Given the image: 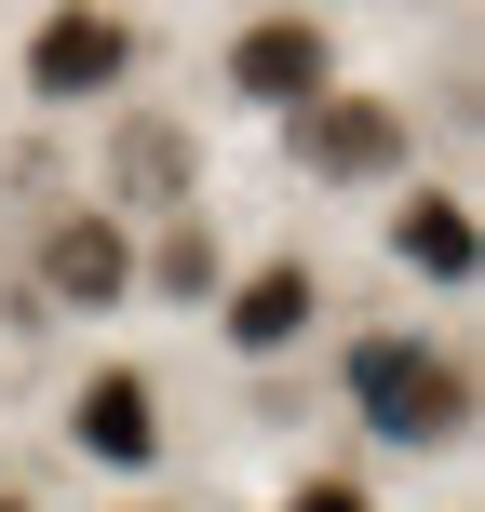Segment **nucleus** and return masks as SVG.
Segmentation results:
<instances>
[{
	"instance_id": "4",
	"label": "nucleus",
	"mask_w": 485,
	"mask_h": 512,
	"mask_svg": "<svg viewBox=\"0 0 485 512\" xmlns=\"http://www.w3.org/2000/svg\"><path fill=\"white\" fill-rule=\"evenodd\" d=\"M135 81V27L108 14V0H68V14H41V41H27V95L41 108H95Z\"/></svg>"
},
{
	"instance_id": "12",
	"label": "nucleus",
	"mask_w": 485,
	"mask_h": 512,
	"mask_svg": "<svg viewBox=\"0 0 485 512\" xmlns=\"http://www.w3.org/2000/svg\"><path fill=\"white\" fill-rule=\"evenodd\" d=\"M0 512H27V499H0Z\"/></svg>"
},
{
	"instance_id": "7",
	"label": "nucleus",
	"mask_w": 485,
	"mask_h": 512,
	"mask_svg": "<svg viewBox=\"0 0 485 512\" xmlns=\"http://www.w3.org/2000/svg\"><path fill=\"white\" fill-rule=\"evenodd\" d=\"M68 445H81V459H108V472H149V459H162V391L135 378V364L81 378V405H68Z\"/></svg>"
},
{
	"instance_id": "10",
	"label": "nucleus",
	"mask_w": 485,
	"mask_h": 512,
	"mask_svg": "<svg viewBox=\"0 0 485 512\" xmlns=\"http://www.w3.org/2000/svg\"><path fill=\"white\" fill-rule=\"evenodd\" d=\"M216 270H230V256H216V216H203V203L162 216V243L135 256V283H149V297H216Z\"/></svg>"
},
{
	"instance_id": "1",
	"label": "nucleus",
	"mask_w": 485,
	"mask_h": 512,
	"mask_svg": "<svg viewBox=\"0 0 485 512\" xmlns=\"http://www.w3.org/2000/svg\"><path fill=\"white\" fill-rule=\"evenodd\" d=\"M351 418H364L378 445L445 459V445L472 432V364L432 351V337H364V351H351Z\"/></svg>"
},
{
	"instance_id": "6",
	"label": "nucleus",
	"mask_w": 485,
	"mask_h": 512,
	"mask_svg": "<svg viewBox=\"0 0 485 512\" xmlns=\"http://www.w3.org/2000/svg\"><path fill=\"white\" fill-rule=\"evenodd\" d=\"M324 81H337V41L310 14H256L230 41V95L243 108H297V95H324Z\"/></svg>"
},
{
	"instance_id": "2",
	"label": "nucleus",
	"mask_w": 485,
	"mask_h": 512,
	"mask_svg": "<svg viewBox=\"0 0 485 512\" xmlns=\"http://www.w3.org/2000/svg\"><path fill=\"white\" fill-rule=\"evenodd\" d=\"M283 122H297V162H310L324 189L405 176V108H391V95H337V81H324V95H297Z\"/></svg>"
},
{
	"instance_id": "13",
	"label": "nucleus",
	"mask_w": 485,
	"mask_h": 512,
	"mask_svg": "<svg viewBox=\"0 0 485 512\" xmlns=\"http://www.w3.org/2000/svg\"><path fill=\"white\" fill-rule=\"evenodd\" d=\"M135 512H162V499H135Z\"/></svg>"
},
{
	"instance_id": "9",
	"label": "nucleus",
	"mask_w": 485,
	"mask_h": 512,
	"mask_svg": "<svg viewBox=\"0 0 485 512\" xmlns=\"http://www.w3.org/2000/svg\"><path fill=\"white\" fill-rule=\"evenodd\" d=\"M391 256L432 283H472V203L459 189H418V203H391Z\"/></svg>"
},
{
	"instance_id": "5",
	"label": "nucleus",
	"mask_w": 485,
	"mask_h": 512,
	"mask_svg": "<svg viewBox=\"0 0 485 512\" xmlns=\"http://www.w3.org/2000/svg\"><path fill=\"white\" fill-rule=\"evenodd\" d=\"M135 297V243H122V216L108 203H68L41 230V310H122Z\"/></svg>"
},
{
	"instance_id": "3",
	"label": "nucleus",
	"mask_w": 485,
	"mask_h": 512,
	"mask_svg": "<svg viewBox=\"0 0 485 512\" xmlns=\"http://www.w3.org/2000/svg\"><path fill=\"white\" fill-rule=\"evenodd\" d=\"M203 203V135L176 108H122L108 122V216H189Z\"/></svg>"
},
{
	"instance_id": "11",
	"label": "nucleus",
	"mask_w": 485,
	"mask_h": 512,
	"mask_svg": "<svg viewBox=\"0 0 485 512\" xmlns=\"http://www.w3.org/2000/svg\"><path fill=\"white\" fill-rule=\"evenodd\" d=\"M283 512H378V499H364L351 472H310V486H283Z\"/></svg>"
},
{
	"instance_id": "8",
	"label": "nucleus",
	"mask_w": 485,
	"mask_h": 512,
	"mask_svg": "<svg viewBox=\"0 0 485 512\" xmlns=\"http://www.w3.org/2000/svg\"><path fill=\"white\" fill-rule=\"evenodd\" d=\"M310 310H324V270H310V256H270V270L230 283V310H216V324H230L243 364H270V351H297V337H310Z\"/></svg>"
}]
</instances>
